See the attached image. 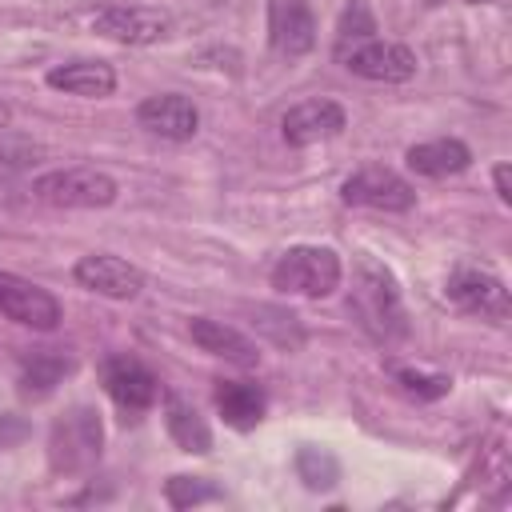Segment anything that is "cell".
Returning <instances> with one entry per match:
<instances>
[{"instance_id": "27", "label": "cell", "mask_w": 512, "mask_h": 512, "mask_svg": "<svg viewBox=\"0 0 512 512\" xmlns=\"http://www.w3.org/2000/svg\"><path fill=\"white\" fill-rule=\"evenodd\" d=\"M492 180H496V196H500L504 204H512V180H508V164H496Z\"/></svg>"}, {"instance_id": "2", "label": "cell", "mask_w": 512, "mask_h": 512, "mask_svg": "<svg viewBox=\"0 0 512 512\" xmlns=\"http://www.w3.org/2000/svg\"><path fill=\"white\" fill-rule=\"evenodd\" d=\"M100 448H104V428H100V412L96 408L76 404L64 416H56V424L48 432V464H52V472L80 476V472L96 468Z\"/></svg>"}, {"instance_id": "29", "label": "cell", "mask_w": 512, "mask_h": 512, "mask_svg": "<svg viewBox=\"0 0 512 512\" xmlns=\"http://www.w3.org/2000/svg\"><path fill=\"white\" fill-rule=\"evenodd\" d=\"M424 4H432V8H436V4H444V0H424Z\"/></svg>"}, {"instance_id": "11", "label": "cell", "mask_w": 512, "mask_h": 512, "mask_svg": "<svg viewBox=\"0 0 512 512\" xmlns=\"http://www.w3.org/2000/svg\"><path fill=\"white\" fill-rule=\"evenodd\" d=\"M100 376H104L108 396H112L124 412H144V408H152L156 396H160V380H156L136 356H108L104 368H100Z\"/></svg>"}, {"instance_id": "9", "label": "cell", "mask_w": 512, "mask_h": 512, "mask_svg": "<svg viewBox=\"0 0 512 512\" xmlns=\"http://www.w3.org/2000/svg\"><path fill=\"white\" fill-rule=\"evenodd\" d=\"M92 28L116 44H156L168 36L172 20L160 8H136V4H108L92 12Z\"/></svg>"}, {"instance_id": "28", "label": "cell", "mask_w": 512, "mask_h": 512, "mask_svg": "<svg viewBox=\"0 0 512 512\" xmlns=\"http://www.w3.org/2000/svg\"><path fill=\"white\" fill-rule=\"evenodd\" d=\"M0 124H8V104L0 100Z\"/></svg>"}, {"instance_id": "25", "label": "cell", "mask_w": 512, "mask_h": 512, "mask_svg": "<svg viewBox=\"0 0 512 512\" xmlns=\"http://www.w3.org/2000/svg\"><path fill=\"white\" fill-rule=\"evenodd\" d=\"M396 384H400L408 396H416V400H436V396H444V392L452 388L448 376H424V372H412V368H400V372H396Z\"/></svg>"}, {"instance_id": "14", "label": "cell", "mask_w": 512, "mask_h": 512, "mask_svg": "<svg viewBox=\"0 0 512 512\" xmlns=\"http://www.w3.org/2000/svg\"><path fill=\"white\" fill-rule=\"evenodd\" d=\"M136 120L140 128L164 136V140H192L196 128H200V112L188 96L180 92H160V96H148L140 108H136Z\"/></svg>"}, {"instance_id": "10", "label": "cell", "mask_w": 512, "mask_h": 512, "mask_svg": "<svg viewBox=\"0 0 512 512\" xmlns=\"http://www.w3.org/2000/svg\"><path fill=\"white\" fill-rule=\"evenodd\" d=\"M72 276H76V284H84L88 292L108 296V300H132L144 288V272L136 264L112 256V252H88V256H80L76 268H72Z\"/></svg>"}, {"instance_id": "7", "label": "cell", "mask_w": 512, "mask_h": 512, "mask_svg": "<svg viewBox=\"0 0 512 512\" xmlns=\"http://www.w3.org/2000/svg\"><path fill=\"white\" fill-rule=\"evenodd\" d=\"M340 200L356 208H376V212H408L416 204V188L400 172L368 164L340 184Z\"/></svg>"}, {"instance_id": "26", "label": "cell", "mask_w": 512, "mask_h": 512, "mask_svg": "<svg viewBox=\"0 0 512 512\" xmlns=\"http://www.w3.org/2000/svg\"><path fill=\"white\" fill-rule=\"evenodd\" d=\"M28 436H32V424H28L24 416L0 412V452H8V448H16V444H24Z\"/></svg>"}, {"instance_id": "16", "label": "cell", "mask_w": 512, "mask_h": 512, "mask_svg": "<svg viewBox=\"0 0 512 512\" xmlns=\"http://www.w3.org/2000/svg\"><path fill=\"white\" fill-rule=\"evenodd\" d=\"M404 160H408V168H412L416 176H432V180H440V176H456V172H464V168L472 164V148H468L464 140H456V136H440V140L412 144V148L404 152Z\"/></svg>"}, {"instance_id": "4", "label": "cell", "mask_w": 512, "mask_h": 512, "mask_svg": "<svg viewBox=\"0 0 512 512\" xmlns=\"http://www.w3.org/2000/svg\"><path fill=\"white\" fill-rule=\"evenodd\" d=\"M36 200L52 208H108L116 200V180L100 168H56L32 180Z\"/></svg>"}, {"instance_id": "13", "label": "cell", "mask_w": 512, "mask_h": 512, "mask_svg": "<svg viewBox=\"0 0 512 512\" xmlns=\"http://www.w3.org/2000/svg\"><path fill=\"white\" fill-rule=\"evenodd\" d=\"M268 36L284 56H304L316 48V16L308 0H268Z\"/></svg>"}, {"instance_id": "21", "label": "cell", "mask_w": 512, "mask_h": 512, "mask_svg": "<svg viewBox=\"0 0 512 512\" xmlns=\"http://www.w3.org/2000/svg\"><path fill=\"white\" fill-rule=\"evenodd\" d=\"M252 324L276 344V348H288V352H296L300 344H304V328H300V316L296 312H288V308H272V304H260L256 312H252Z\"/></svg>"}, {"instance_id": "17", "label": "cell", "mask_w": 512, "mask_h": 512, "mask_svg": "<svg viewBox=\"0 0 512 512\" xmlns=\"http://www.w3.org/2000/svg\"><path fill=\"white\" fill-rule=\"evenodd\" d=\"M48 88L68 92V96H112L116 88V72L104 60H72L48 72Z\"/></svg>"}, {"instance_id": "6", "label": "cell", "mask_w": 512, "mask_h": 512, "mask_svg": "<svg viewBox=\"0 0 512 512\" xmlns=\"http://www.w3.org/2000/svg\"><path fill=\"white\" fill-rule=\"evenodd\" d=\"M336 60H340L348 72H356V76H364V80H380V84H404V80L416 76V52H412L408 44L380 40V36L360 40V44L336 52Z\"/></svg>"}, {"instance_id": "23", "label": "cell", "mask_w": 512, "mask_h": 512, "mask_svg": "<svg viewBox=\"0 0 512 512\" xmlns=\"http://www.w3.org/2000/svg\"><path fill=\"white\" fill-rule=\"evenodd\" d=\"M380 28H376V16H372V8H368V0H352L344 12H340V24H336V48H332V56L336 52H344V48H352V44H360V40H372Z\"/></svg>"}, {"instance_id": "18", "label": "cell", "mask_w": 512, "mask_h": 512, "mask_svg": "<svg viewBox=\"0 0 512 512\" xmlns=\"http://www.w3.org/2000/svg\"><path fill=\"white\" fill-rule=\"evenodd\" d=\"M264 408H268V396L260 384H248V380H224L216 388V412L224 416V424L248 432L264 420Z\"/></svg>"}, {"instance_id": "3", "label": "cell", "mask_w": 512, "mask_h": 512, "mask_svg": "<svg viewBox=\"0 0 512 512\" xmlns=\"http://www.w3.org/2000/svg\"><path fill=\"white\" fill-rule=\"evenodd\" d=\"M340 256L332 248H320V244H296L288 248L276 268H272V288L276 292H288V296H332L340 288Z\"/></svg>"}, {"instance_id": "22", "label": "cell", "mask_w": 512, "mask_h": 512, "mask_svg": "<svg viewBox=\"0 0 512 512\" xmlns=\"http://www.w3.org/2000/svg\"><path fill=\"white\" fill-rule=\"evenodd\" d=\"M296 476L304 480V488L328 492V488H336V480H340V460H336L328 448L304 444V448L296 452Z\"/></svg>"}, {"instance_id": "8", "label": "cell", "mask_w": 512, "mask_h": 512, "mask_svg": "<svg viewBox=\"0 0 512 512\" xmlns=\"http://www.w3.org/2000/svg\"><path fill=\"white\" fill-rule=\"evenodd\" d=\"M0 316L36 332H52L60 324V300L48 288L0 268Z\"/></svg>"}, {"instance_id": "1", "label": "cell", "mask_w": 512, "mask_h": 512, "mask_svg": "<svg viewBox=\"0 0 512 512\" xmlns=\"http://www.w3.org/2000/svg\"><path fill=\"white\" fill-rule=\"evenodd\" d=\"M348 308L352 316L360 320V328L368 336H376L380 344H392L408 332V320H404V304H400V288L392 280V272L376 260H360L356 264V284H352V296H348Z\"/></svg>"}, {"instance_id": "24", "label": "cell", "mask_w": 512, "mask_h": 512, "mask_svg": "<svg viewBox=\"0 0 512 512\" xmlns=\"http://www.w3.org/2000/svg\"><path fill=\"white\" fill-rule=\"evenodd\" d=\"M164 500L172 508H192V504H208V500H224V492L216 484H208L204 476H168L164 480Z\"/></svg>"}, {"instance_id": "5", "label": "cell", "mask_w": 512, "mask_h": 512, "mask_svg": "<svg viewBox=\"0 0 512 512\" xmlns=\"http://www.w3.org/2000/svg\"><path fill=\"white\" fill-rule=\"evenodd\" d=\"M444 296H448L456 308L476 312V316H484V320H492V324H504L508 312H512V296H508L504 280L492 276L488 268H472V264L452 268V276H448V284H444Z\"/></svg>"}, {"instance_id": "19", "label": "cell", "mask_w": 512, "mask_h": 512, "mask_svg": "<svg viewBox=\"0 0 512 512\" xmlns=\"http://www.w3.org/2000/svg\"><path fill=\"white\" fill-rule=\"evenodd\" d=\"M164 424H168V436H172L184 452H196V456L212 452V428H208V420L196 412V404H188L184 396H176V392L164 396Z\"/></svg>"}, {"instance_id": "20", "label": "cell", "mask_w": 512, "mask_h": 512, "mask_svg": "<svg viewBox=\"0 0 512 512\" xmlns=\"http://www.w3.org/2000/svg\"><path fill=\"white\" fill-rule=\"evenodd\" d=\"M72 372V360L60 352H36L20 368V392L24 396H48L64 376Z\"/></svg>"}, {"instance_id": "12", "label": "cell", "mask_w": 512, "mask_h": 512, "mask_svg": "<svg viewBox=\"0 0 512 512\" xmlns=\"http://www.w3.org/2000/svg\"><path fill=\"white\" fill-rule=\"evenodd\" d=\"M344 124H348V116H344V108L336 100H304V104H296V108L284 112L280 132H284V140L292 148H308L316 140L340 136Z\"/></svg>"}, {"instance_id": "15", "label": "cell", "mask_w": 512, "mask_h": 512, "mask_svg": "<svg viewBox=\"0 0 512 512\" xmlns=\"http://www.w3.org/2000/svg\"><path fill=\"white\" fill-rule=\"evenodd\" d=\"M188 336H192V344H200V348L212 352V356H224L228 364H240V368H256V364H260V348H256L244 332L228 328L224 320L192 316V320H188Z\"/></svg>"}]
</instances>
